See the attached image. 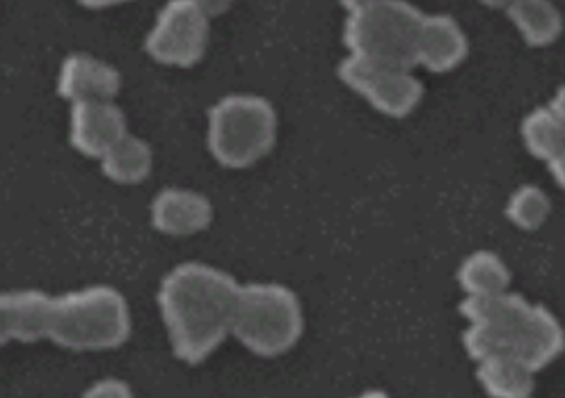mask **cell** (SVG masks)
<instances>
[{
	"label": "cell",
	"mask_w": 565,
	"mask_h": 398,
	"mask_svg": "<svg viewBox=\"0 0 565 398\" xmlns=\"http://www.w3.org/2000/svg\"><path fill=\"white\" fill-rule=\"evenodd\" d=\"M460 314L469 321L462 344L475 362L515 355L539 374L565 351V330L558 319L518 293L467 295Z\"/></svg>",
	"instance_id": "7a4b0ae2"
},
{
	"label": "cell",
	"mask_w": 565,
	"mask_h": 398,
	"mask_svg": "<svg viewBox=\"0 0 565 398\" xmlns=\"http://www.w3.org/2000/svg\"><path fill=\"white\" fill-rule=\"evenodd\" d=\"M213 220L211 202L183 189H166L151 204V225L168 236H193L204 232Z\"/></svg>",
	"instance_id": "7c38bea8"
},
{
	"label": "cell",
	"mask_w": 565,
	"mask_h": 398,
	"mask_svg": "<svg viewBox=\"0 0 565 398\" xmlns=\"http://www.w3.org/2000/svg\"><path fill=\"white\" fill-rule=\"evenodd\" d=\"M552 213V202L547 197L545 191H541L539 186H520L509 204H507V216L509 220L522 229V232H536L541 229Z\"/></svg>",
	"instance_id": "d6986e66"
},
{
	"label": "cell",
	"mask_w": 565,
	"mask_h": 398,
	"mask_svg": "<svg viewBox=\"0 0 565 398\" xmlns=\"http://www.w3.org/2000/svg\"><path fill=\"white\" fill-rule=\"evenodd\" d=\"M339 3L347 8L349 14H351V12H358V10H364V8L373 6V3H379V0H339Z\"/></svg>",
	"instance_id": "d4e9b609"
},
{
	"label": "cell",
	"mask_w": 565,
	"mask_h": 398,
	"mask_svg": "<svg viewBox=\"0 0 565 398\" xmlns=\"http://www.w3.org/2000/svg\"><path fill=\"white\" fill-rule=\"evenodd\" d=\"M277 140V112L259 95H230L209 110L206 144L213 159L230 170L262 161Z\"/></svg>",
	"instance_id": "277c9868"
},
{
	"label": "cell",
	"mask_w": 565,
	"mask_h": 398,
	"mask_svg": "<svg viewBox=\"0 0 565 398\" xmlns=\"http://www.w3.org/2000/svg\"><path fill=\"white\" fill-rule=\"evenodd\" d=\"M424 17L407 0H379L364 10L351 12L343 25V44L373 63L413 69Z\"/></svg>",
	"instance_id": "8992f818"
},
{
	"label": "cell",
	"mask_w": 565,
	"mask_h": 398,
	"mask_svg": "<svg viewBox=\"0 0 565 398\" xmlns=\"http://www.w3.org/2000/svg\"><path fill=\"white\" fill-rule=\"evenodd\" d=\"M241 287L232 275L188 261L172 268L159 291V308L174 355L204 362L232 334Z\"/></svg>",
	"instance_id": "6da1fadb"
},
{
	"label": "cell",
	"mask_w": 565,
	"mask_h": 398,
	"mask_svg": "<svg viewBox=\"0 0 565 398\" xmlns=\"http://www.w3.org/2000/svg\"><path fill=\"white\" fill-rule=\"evenodd\" d=\"M469 42L460 23L449 14H426L417 44V65L430 74H449L465 63Z\"/></svg>",
	"instance_id": "8fae6325"
},
{
	"label": "cell",
	"mask_w": 565,
	"mask_h": 398,
	"mask_svg": "<svg viewBox=\"0 0 565 398\" xmlns=\"http://www.w3.org/2000/svg\"><path fill=\"white\" fill-rule=\"evenodd\" d=\"M78 3L87 10H106V8H115V6H124L129 0H78Z\"/></svg>",
	"instance_id": "603a6c76"
},
{
	"label": "cell",
	"mask_w": 565,
	"mask_h": 398,
	"mask_svg": "<svg viewBox=\"0 0 565 398\" xmlns=\"http://www.w3.org/2000/svg\"><path fill=\"white\" fill-rule=\"evenodd\" d=\"M339 78L375 110L394 119L407 117L424 99V83L411 69L373 63L353 53L339 65Z\"/></svg>",
	"instance_id": "52a82bcc"
},
{
	"label": "cell",
	"mask_w": 565,
	"mask_h": 398,
	"mask_svg": "<svg viewBox=\"0 0 565 398\" xmlns=\"http://www.w3.org/2000/svg\"><path fill=\"white\" fill-rule=\"evenodd\" d=\"M522 142L529 154L550 163L561 149H565V127L552 106L531 110L522 121Z\"/></svg>",
	"instance_id": "ac0fdd59"
},
{
	"label": "cell",
	"mask_w": 565,
	"mask_h": 398,
	"mask_svg": "<svg viewBox=\"0 0 565 398\" xmlns=\"http://www.w3.org/2000/svg\"><path fill=\"white\" fill-rule=\"evenodd\" d=\"M507 14L522 40L533 49L554 44L563 33V14L552 0H515Z\"/></svg>",
	"instance_id": "9a60e30c"
},
{
	"label": "cell",
	"mask_w": 565,
	"mask_h": 398,
	"mask_svg": "<svg viewBox=\"0 0 565 398\" xmlns=\"http://www.w3.org/2000/svg\"><path fill=\"white\" fill-rule=\"evenodd\" d=\"M547 165H550V174L554 176V181L565 191V149H561Z\"/></svg>",
	"instance_id": "7402d4cb"
},
{
	"label": "cell",
	"mask_w": 565,
	"mask_h": 398,
	"mask_svg": "<svg viewBox=\"0 0 565 398\" xmlns=\"http://www.w3.org/2000/svg\"><path fill=\"white\" fill-rule=\"evenodd\" d=\"M298 295L281 284H245L238 291L232 334L259 357L289 353L302 336Z\"/></svg>",
	"instance_id": "5b68a950"
},
{
	"label": "cell",
	"mask_w": 565,
	"mask_h": 398,
	"mask_svg": "<svg viewBox=\"0 0 565 398\" xmlns=\"http://www.w3.org/2000/svg\"><path fill=\"white\" fill-rule=\"evenodd\" d=\"M51 295L42 291H10L0 298V334L3 342L33 344L46 340Z\"/></svg>",
	"instance_id": "4fadbf2b"
},
{
	"label": "cell",
	"mask_w": 565,
	"mask_h": 398,
	"mask_svg": "<svg viewBox=\"0 0 565 398\" xmlns=\"http://www.w3.org/2000/svg\"><path fill=\"white\" fill-rule=\"evenodd\" d=\"M124 136H129L127 117L113 101H89L72 106L70 140L83 157L104 159Z\"/></svg>",
	"instance_id": "9c48e42d"
},
{
	"label": "cell",
	"mask_w": 565,
	"mask_h": 398,
	"mask_svg": "<svg viewBox=\"0 0 565 398\" xmlns=\"http://www.w3.org/2000/svg\"><path fill=\"white\" fill-rule=\"evenodd\" d=\"M121 74L89 53H72L65 57L57 76V95L74 104L113 101L119 95Z\"/></svg>",
	"instance_id": "30bf717a"
},
{
	"label": "cell",
	"mask_w": 565,
	"mask_h": 398,
	"mask_svg": "<svg viewBox=\"0 0 565 398\" xmlns=\"http://www.w3.org/2000/svg\"><path fill=\"white\" fill-rule=\"evenodd\" d=\"M131 336L129 302L113 287H89L51 298L46 340L78 353L115 351Z\"/></svg>",
	"instance_id": "3957f363"
},
{
	"label": "cell",
	"mask_w": 565,
	"mask_h": 398,
	"mask_svg": "<svg viewBox=\"0 0 565 398\" xmlns=\"http://www.w3.org/2000/svg\"><path fill=\"white\" fill-rule=\"evenodd\" d=\"M477 364V378L492 398H526L536 387V372L515 355H492Z\"/></svg>",
	"instance_id": "5bb4252c"
},
{
	"label": "cell",
	"mask_w": 565,
	"mask_h": 398,
	"mask_svg": "<svg viewBox=\"0 0 565 398\" xmlns=\"http://www.w3.org/2000/svg\"><path fill=\"white\" fill-rule=\"evenodd\" d=\"M550 106H552V110L558 115V119L563 121V127H565V85L556 89V95H554V99L550 101Z\"/></svg>",
	"instance_id": "cb8c5ba5"
},
{
	"label": "cell",
	"mask_w": 565,
	"mask_h": 398,
	"mask_svg": "<svg viewBox=\"0 0 565 398\" xmlns=\"http://www.w3.org/2000/svg\"><path fill=\"white\" fill-rule=\"evenodd\" d=\"M193 3L206 14V17H220V14H225L236 0H193Z\"/></svg>",
	"instance_id": "44dd1931"
},
{
	"label": "cell",
	"mask_w": 565,
	"mask_h": 398,
	"mask_svg": "<svg viewBox=\"0 0 565 398\" xmlns=\"http://www.w3.org/2000/svg\"><path fill=\"white\" fill-rule=\"evenodd\" d=\"M131 391L127 389V385L119 383V380H102L94 385V389L87 391V396H129Z\"/></svg>",
	"instance_id": "ffe728a7"
},
{
	"label": "cell",
	"mask_w": 565,
	"mask_h": 398,
	"mask_svg": "<svg viewBox=\"0 0 565 398\" xmlns=\"http://www.w3.org/2000/svg\"><path fill=\"white\" fill-rule=\"evenodd\" d=\"M515 3V0H481V6H486V8H490V10H509L511 6Z\"/></svg>",
	"instance_id": "484cf974"
},
{
	"label": "cell",
	"mask_w": 565,
	"mask_h": 398,
	"mask_svg": "<svg viewBox=\"0 0 565 398\" xmlns=\"http://www.w3.org/2000/svg\"><path fill=\"white\" fill-rule=\"evenodd\" d=\"M209 21L193 0H168L145 40L147 55L168 67L198 65L209 46Z\"/></svg>",
	"instance_id": "ba28073f"
},
{
	"label": "cell",
	"mask_w": 565,
	"mask_h": 398,
	"mask_svg": "<svg viewBox=\"0 0 565 398\" xmlns=\"http://www.w3.org/2000/svg\"><path fill=\"white\" fill-rule=\"evenodd\" d=\"M151 147L136 136H124L102 159L104 174L115 183H124V186L145 181L151 174Z\"/></svg>",
	"instance_id": "e0dca14e"
},
{
	"label": "cell",
	"mask_w": 565,
	"mask_h": 398,
	"mask_svg": "<svg viewBox=\"0 0 565 398\" xmlns=\"http://www.w3.org/2000/svg\"><path fill=\"white\" fill-rule=\"evenodd\" d=\"M458 284L467 295H494L511 284V270L499 255L479 250L458 268Z\"/></svg>",
	"instance_id": "2e32d148"
}]
</instances>
